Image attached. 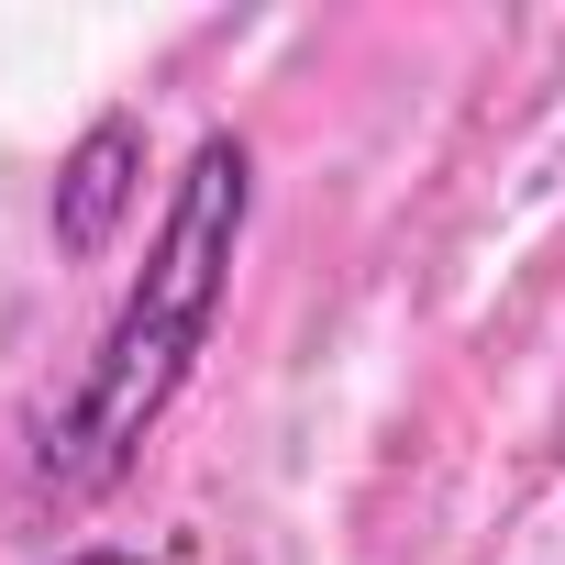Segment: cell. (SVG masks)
Segmentation results:
<instances>
[{"instance_id": "cell-1", "label": "cell", "mask_w": 565, "mask_h": 565, "mask_svg": "<svg viewBox=\"0 0 565 565\" xmlns=\"http://www.w3.org/2000/svg\"><path fill=\"white\" fill-rule=\"evenodd\" d=\"M244 211H255V156L244 134H200L178 189H167V222L134 266L122 311L100 322V344L78 355V377L34 411V488L45 499H100L122 488V466L145 455V433L178 411L211 322H222V289H233V244H244Z\"/></svg>"}, {"instance_id": "cell-2", "label": "cell", "mask_w": 565, "mask_h": 565, "mask_svg": "<svg viewBox=\"0 0 565 565\" xmlns=\"http://www.w3.org/2000/svg\"><path fill=\"white\" fill-rule=\"evenodd\" d=\"M134 178H145V122L100 111L56 167V255H100L122 233V211H134Z\"/></svg>"}, {"instance_id": "cell-3", "label": "cell", "mask_w": 565, "mask_h": 565, "mask_svg": "<svg viewBox=\"0 0 565 565\" xmlns=\"http://www.w3.org/2000/svg\"><path fill=\"white\" fill-rule=\"evenodd\" d=\"M56 565H145V554H122V543H78V554H56Z\"/></svg>"}]
</instances>
